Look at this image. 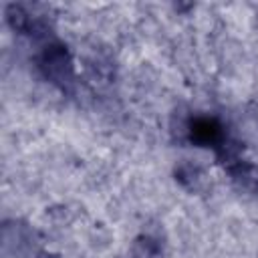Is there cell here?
<instances>
[{"instance_id": "obj_1", "label": "cell", "mask_w": 258, "mask_h": 258, "mask_svg": "<svg viewBox=\"0 0 258 258\" xmlns=\"http://www.w3.org/2000/svg\"><path fill=\"white\" fill-rule=\"evenodd\" d=\"M40 67L44 71V75L48 79H52L54 83H69L71 81V62H69V56L64 52L62 46H50L44 50L42 54V60H40Z\"/></svg>"}, {"instance_id": "obj_2", "label": "cell", "mask_w": 258, "mask_h": 258, "mask_svg": "<svg viewBox=\"0 0 258 258\" xmlns=\"http://www.w3.org/2000/svg\"><path fill=\"white\" fill-rule=\"evenodd\" d=\"M189 139L200 145H218L224 141L222 125L212 117H196L189 123Z\"/></svg>"}]
</instances>
